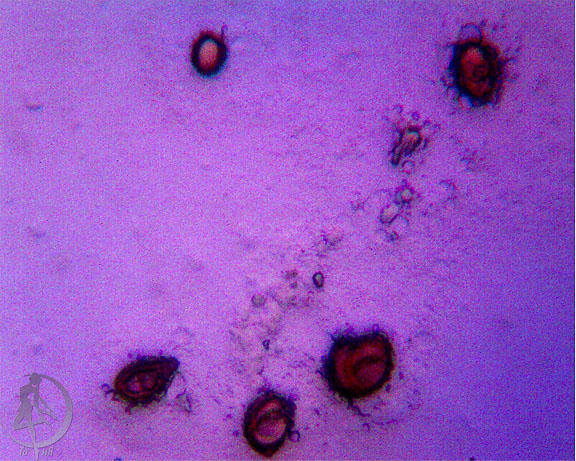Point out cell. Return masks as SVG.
<instances>
[{
	"label": "cell",
	"mask_w": 576,
	"mask_h": 461,
	"mask_svg": "<svg viewBox=\"0 0 576 461\" xmlns=\"http://www.w3.org/2000/svg\"><path fill=\"white\" fill-rule=\"evenodd\" d=\"M393 368V347L378 332L338 338L324 363L329 387L348 400L363 399L380 390Z\"/></svg>",
	"instance_id": "6da1fadb"
},
{
	"label": "cell",
	"mask_w": 576,
	"mask_h": 461,
	"mask_svg": "<svg viewBox=\"0 0 576 461\" xmlns=\"http://www.w3.org/2000/svg\"><path fill=\"white\" fill-rule=\"evenodd\" d=\"M227 58V49L222 40L212 34H204L194 43L192 63L203 76L217 74Z\"/></svg>",
	"instance_id": "5b68a950"
},
{
	"label": "cell",
	"mask_w": 576,
	"mask_h": 461,
	"mask_svg": "<svg viewBox=\"0 0 576 461\" xmlns=\"http://www.w3.org/2000/svg\"><path fill=\"white\" fill-rule=\"evenodd\" d=\"M177 369L178 361L170 357L135 360L118 373L115 392L131 405H148L165 395Z\"/></svg>",
	"instance_id": "3957f363"
},
{
	"label": "cell",
	"mask_w": 576,
	"mask_h": 461,
	"mask_svg": "<svg viewBox=\"0 0 576 461\" xmlns=\"http://www.w3.org/2000/svg\"><path fill=\"white\" fill-rule=\"evenodd\" d=\"M455 72L460 88L469 96L483 98L491 93L497 80V62L487 46L470 44L457 56Z\"/></svg>",
	"instance_id": "277c9868"
},
{
	"label": "cell",
	"mask_w": 576,
	"mask_h": 461,
	"mask_svg": "<svg viewBox=\"0 0 576 461\" xmlns=\"http://www.w3.org/2000/svg\"><path fill=\"white\" fill-rule=\"evenodd\" d=\"M294 422V403L269 391L249 405L244 417V436L255 452L271 457L290 436Z\"/></svg>",
	"instance_id": "7a4b0ae2"
}]
</instances>
